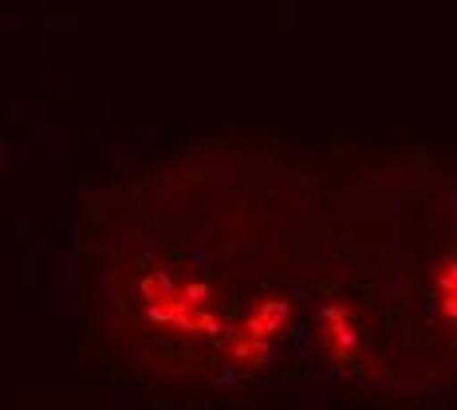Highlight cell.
Here are the masks:
<instances>
[{
  "mask_svg": "<svg viewBox=\"0 0 457 410\" xmlns=\"http://www.w3.org/2000/svg\"><path fill=\"white\" fill-rule=\"evenodd\" d=\"M442 300H445V312H450V316L457 320V269L442 280Z\"/></svg>",
  "mask_w": 457,
  "mask_h": 410,
  "instance_id": "1",
  "label": "cell"
}]
</instances>
